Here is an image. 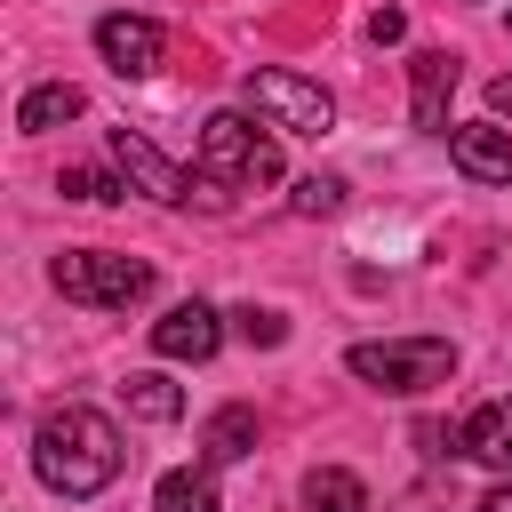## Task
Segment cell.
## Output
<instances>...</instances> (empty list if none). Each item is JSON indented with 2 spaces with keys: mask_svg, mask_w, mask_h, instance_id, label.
Segmentation results:
<instances>
[{
  "mask_svg": "<svg viewBox=\"0 0 512 512\" xmlns=\"http://www.w3.org/2000/svg\"><path fill=\"white\" fill-rule=\"evenodd\" d=\"M56 288L88 312H128L152 296V264L144 256H112V248H64L56 256Z\"/></svg>",
  "mask_w": 512,
  "mask_h": 512,
  "instance_id": "4",
  "label": "cell"
},
{
  "mask_svg": "<svg viewBox=\"0 0 512 512\" xmlns=\"http://www.w3.org/2000/svg\"><path fill=\"white\" fill-rule=\"evenodd\" d=\"M448 96H456V56L448 48H416L408 56V112H416L424 136H448L456 128L448 120Z\"/></svg>",
  "mask_w": 512,
  "mask_h": 512,
  "instance_id": "8",
  "label": "cell"
},
{
  "mask_svg": "<svg viewBox=\"0 0 512 512\" xmlns=\"http://www.w3.org/2000/svg\"><path fill=\"white\" fill-rule=\"evenodd\" d=\"M448 160H456L472 184H512V128H496V120H456V128H448Z\"/></svg>",
  "mask_w": 512,
  "mask_h": 512,
  "instance_id": "9",
  "label": "cell"
},
{
  "mask_svg": "<svg viewBox=\"0 0 512 512\" xmlns=\"http://www.w3.org/2000/svg\"><path fill=\"white\" fill-rule=\"evenodd\" d=\"M232 320H240V336H248V344H264V352H272V344H288V312H272V304H240Z\"/></svg>",
  "mask_w": 512,
  "mask_h": 512,
  "instance_id": "19",
  "label": "cell"
},
{
  "mask_svg": "<svg viewBox=\"0 0 512 512\" xmlns=\"http://www.w3.org/2000/svg\"><path fill=\"white\" fill-rule=\"evenodd\" d=\"M120 464H128V448H120V424H112L104 408L64 400V408H48L40 432H32V472H40L64 504L104 496V488L120 480Z\"/></svg>",
  "mask_w": 512,
  "mask_h": 512,
  "instance_id": "1",
  "label": "cell"
},
{
  "mask_svg": "<svg viewBox=\"0 0 512 512\" xmlns=\"http://www.w3.org/2000/svg\"><path fill=\"white\" fill-rule=\"evenodd\" d=\"M368 40H376V48L408 40V16H400V8H376V16H368Z\"/></svg>",
  "mask_w": 512,
  "mask_h": 512,
  "instance_id": "20",
  "label": "cell"
},
{
  "mask_svg": "<svg viewBox=\"0 0 512 512\" xmlns=\"http://www.w3.org/2000/svg\"><path fill=\"white\" fill-rule=\"evenodd\" d=\"M112 168L128 176V192H144V200H168V208H184V200H216L208 184H192L144 128H112Z\"/></svg>",
  "mask_w": 512,
  "mask_h": 512,
  "instance_id": "6",
  "label": "cell"
},
{
  "mask_svg": "<svg viewBox=\"0 0 512 512\" xmlns=\"http://www.w3.org/2000/svg\"><path fill=\"white\" fill-rule=\"evenodd\" d=\"M200 168L216 184H280V128H256L248 112L200 120Z\"/></svg>",
  "mask_w": 512,
  "mask_h": 512,
  "instance_id": "3",
  "label": "cell"
},
{
  "mask_svg": "<svg viewBox=\"0 0 512 512\" xmlns=\"http://www.w3.org/2000/svg\"><path fill=\"white\" fill-rule=\"evenodd\" d=\"M288 200H296V216H336V208H344V176H328V168H320V176H304Z\"/></svg>",
  "mask_w": 512,
  "mask_h": 512,
  "instance_id": "18",
  "label": "cell"
},
{
  "mask_svg": "<svg viewBox=\"0 0 512 512\" xmlns=\"http://www.w3.org/2000/svg\"><path fill=\"white\" fill-rule=\"evenodd\" d=\"M472 512H512V472H504V480H496V488H488V496H480Z\"/></svg>",
  "mask_w": 512,
  "mask_h": 512,
  "instance_id": "22",
  "label": "cell"
},
{
  "mask_svg": "<svg viewBox=\"0 0 512 512\" xmlns=\"http://www.w3.org/2000/svg\"><path fill=\"white\" fill-rule=\"evenodd\" d=\"M96 56L120 72V80H144V72H160V56H168V32L152 24V16H104L96 24Z\"/></svg>",
  "mask_w": 512,
  "mask_h": 512,
  "instance_id": "7",
  "label": "cell"
},
{
  "mask_svg": "<svg viewBox=\"0 0 512 512\" xmlns=\"http://www.w3.org/2000/svg\"><path fill=\"white\" fill-rule=\"evenodd\" d=\"M304 512H368L360 472H344V464H312V472H304Z\"/></svg>",
  "mask_w": 512,
  "mask_h": 512,
  "instance_id": "14",
  "label": "cell"
},
{
  "mask_svg": "<svg viewBox=\"0 0 512 512\" xmlns=\"http://www.w3.org/2000/svg\"><path fill=\"white\" fill-rule=\"evenodd\" d=\"M216 344H224V320H216V304H200V296L152 320V352H160V360H208Z\"/></svg>",
  "mask_w": 512,
  "mask_h": 512,
  "instance_id": "10",
  "label": "cell"
},
{
  "mask_svg": "<svg viewBox=\"0 0 512 512\" xmlns=\"http://www.w3.org/2000/svg\"><path fill=\"white\" fill-rule=\"evenodd\" d=\"M344 368H352L360 384H376V392L416 400V392H432V384L456 376V344H448V336H384V344H352Z\"/></svg>",
  "mask_w": 512,
  "mask_h": 512,
  "instance_id": "2",
  "label": "cell"
},
{
  "mask_svg": "<svg viewBox=\"0 0 512 512\" xmlns=\"http://www.w3.org/2000/svg\"><path fill=\"white\" fill-rule=\"evenodd\" d=\"M456 448H464L472 464H488V472H512V392H504V400H480V408L464 416Z\"/></svg>",
  "mask_w": 512,
  "mask_h": 512,
  "instance_id": "11",
  "label": "cell"
},
{
  "mask_svg": "<svg viewBox=\"0 0 512 512\" xmlns=\"http://www.w3.org/2000/svg\"><path fill=\"white\" fill-rule=\"evenodd\" d=\"M248 104L280 136H328V120H336V96L320 80H304V72H248Z\"/></svg>",
  "mask_w": 512,
  "mask_h": 512,
  "instance_id": "5",
  "label": "cell"
},
{
  "mask_svg": "<svg viewBox=\"0 0 512 512\" xmlns=\"http://www.w3.org/2000/svg\"><path fill=\"white\" fill-rule=\"evenodd\" d=\"M152 512H224V496H216V472L200 464H184V472H160V496H152Z\"/></svg>",
  "mask_w": 512,
  "mask_h": 512,
  "instance_id": "16",
  "label": "cell"
},
{
  "mask_svg": "<svg viewBox=\"0 0 512 512\" xmlns=\"http://www.w3.org/2000/svg\"><path fill=\"white\" fill-rule=\"evenodd\" d=\"M120 400H128V416H144V424H176V416H184V392H176L160 368H136V376L120 384Z\"/></svg>",
  "mask_w": 512,
  "mask_h": 512,
  "instance_id": "15",
  "label": "cell"
},
{
  "mask_svg": "<svg viewBox=\"0 0 512 512\" xmlns=\"http://www.w3.org/2000/svg\"><path fill=\"white\" fill-rule=\"evenodd\" d=\"M80 112H88V96H80L72 80H40V88L16 104V128H24V136H48V128H64V120H80Z\"/></svg>",
  "mask_w": 512,
  "mask_h": 512,
  "instance_id": "13",
  "label": "cell"
},
{
  "mask_svg": "<svg viewBox=\"0 0 512 512\" xmlns=\"http://www.w3.org/2000/svg\"><path fill=\"white\" fill-rule=\"evenodd\" d=\"M56 192H64V200H96V208H112V200H128V176H104V168H64V176H56Z\"/></svg>",
  "mask_w": 512,
  "mask_h": 512,
  "instance_id": "17",
  "label": "cell"
},
{
  "mask_svg": "<svg viewBox=\"0 0 512 512\" xmlns=\"http://www.w3.org/2000/svg\"><path fill=\"white\" fill-rule=\"evenodd\" d=\"M488 112H496V120H512V72H496V80H488Z\"/></svg>",
  "mask_w": 512,
  "mask_h": 512,
  "instance_id": "21",
  "label": "cell"
},
{
  "mask_svg": "<svg viewBox=\"0 0 512 512\" xmlns=\"http://www.w3.org/2000/svg\"><path fill=\"white\" fill-rule=\"evenodd\" d=\"M200 456H208V472H216V464L256 456V408H248V400H224V408L200 424Z\"/></svg>",
  "mask_w": 512,
  "mask_h": 512,
  "instance_id": "12",
  "label": "cell"
}]
</instances>
